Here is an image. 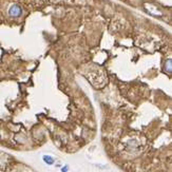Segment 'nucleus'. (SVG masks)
Instances as JSON below:
<instances>
[{"label": "nucleus", "mask_w": 172, "mask_h": 172, "mask_svg": "<svg viewBox=\"0 0 172 172\" xmlns=\"http://www.w3.org/2000/svg\"><path fill=\"white\" fill-rule=\"evenodd\" d=\"M43 161H45V163H48V164H53L54 163V159H51L50 156H48V155H45V156H43Z\"/></svg>", "instance_id": "2"}, {"label": "nucleus", "mask_w": 172, "mask_h": 172, "mask_svg": "<svg viewBox=\"0 0 172 172\" xmlns=\"http://www.w3.org/2000/svg\"><path fill=\"white\" fill-rule=\"evenodd\" d=\"M165 68H166V71L167 72H171V60H170V59H168V60H167Z\"/></svg>", "instance_id": "3"}, {"label": "nucleus", "mask_w": 172, "mask_h": 172, "mask_svg": "<svg viewBox=\"0 0 172 172\" xmlns=\"http://www.w3.org/2000/svg\"><path fill=\"white\" fill-rule=\"evenodd\" d=\"M8 13H10V15L11 16H14V17H18L21 15L22 11H21V8L19 6H17V4H13V6L10 8V11H8Z\"/></svg>", "instance_id": "1"}]
</instances>
